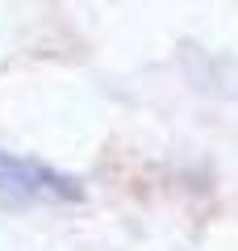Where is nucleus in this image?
<instances>
[{"label": "nucleus", "instance_id": "obj_1", "mask_svg": "<svg viewBox=\"0 0 238 251\" xmlns=\"http://www.w3.org/2000/svg\"><path fill=\"white\" fill-rule=\"evenodd\" d=\"M84 184L29 155L0 151V205L4 209H25V205H46V201H79Z\"/></svg>", "mask_w": 238, "mask_h": 251}]
</instances>
